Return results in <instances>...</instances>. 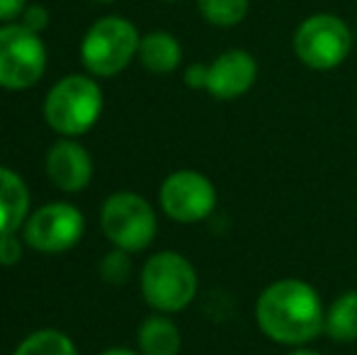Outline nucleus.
Wrapping results in <instances>:
<instances>
[{
    "mask_svg": "<svg viewBox=\"0 0 357 355\" xmlns=\"http://www.w3.org/2000/svg\"><path fill=\"white\" fill-rule=\"evenodd\" d=\"M326 307L319 289L299 278L270 282L255 302V324L265 338L289 348L309 346L324 333Z\"/></svg>",
    "mask_w": 357,
    "mask_h": 355,
    "instance_id": "nucleus-1",
    "label": "nucleus"
},
{
    "mask_svg": "<svg viewBox=\"0 0 357 355\" xmlns=\"http://www.w3.org/2000/svg\"><path fill=\"white\" fill-rule=\"evenodd\" d=\"M102 90L90 76L73 73L56 83L44 100V119L61 137H83L102 114Z\"/></svg>",
    "mask_w": 357,
    "mask_h": 355,
    "instance_id": "nucleus-2",
    "label": "nucleus"
},
{
    "mask_svg": "<svg viewBox=\"0 0 357 355\" xmlns=\"http://www.w3.org/2000/svg\"><path fill=\"white\" fill-rule=\"evenodd\" d=\"M199 278L192 263L178 251H158L142 268V294L158 314H178L195 302Z\"/></svg>",
    "mask_w": 357,
    "mask_h": 355,
    "instance_id": "nucleus-3",
    "label": "nucleus"
},
{
    "mask_svg": "<svg viewBox=\"0 0 357 355\" xmlns=\"http://www.w3.org/2000/svg\"><path fill=\"white\" fill-rule=\"evenodd\" d=\"M142 34L129 20L109 15L93 24L85 32L80 44V61L90 76L112 78L122 73L139 56Z\"/></svg>",
    "mask_w": 357,
    "mask_h": 355,
    "instance_id": "nucleus-4",
    "label": "nucleus"
},
{
    "mask_svg": "<svg viewBox=\"0 0 357 355\" xmlns=\"http://www.w3.org/2000/svg\"><path fill=\"white\" fill-rule=\"evenodd\" d=\"M100 227L107 241L114 248H122L127 253H139L153 243L158 234V219L151 202L139 192L109 195L100 209Z\"/></svg>",
    "mask_w": 357,
    "mask_h": 355,
    "instance_id": "nucleus-5",
    "label": "nucleus"
},
{
    "mask_svg": "<svg viewBox=\"0 0 357 355\" xmlns=\"http://www.w3.org/2000/svg\"><path fill=\"white\" fill-rule=\"evenodd\" d=\"M296 59L311 71H333L353 49V32L348 22L333 13H316L301 20L291 37Z\"/></svg>",
    "mask_w": 357,
    "mask_h": 355,
    "instance_id": "nucleus-6",
    "label": "nucleus"
},
{
    "mask_svg": "<svg viewBox=\"0 0 357 355\" xmlns=\"http://www.w3.org/2000/svg\"><path fill=\"white\" fill-rule=\"evenodd\" d=\"M47 71V47L42 37L22 22L0 27V88L27 90Z\"/></svg>",
    "mask_w": 357,
    "mask_h": 355,
    "instance_id": "nucleus-7",
    "label": "nucleus"
},
{
    "mask_svg": "<svg viewBox=\"0 0 357 355\" xmlns=\"http://www.w3.org/2000/svg\"><path fill=\"white\" fill-rule=\"evenodd\" d=\"M85 234V217L68 202H49L37 207L22 227V239L39 253H63L78 246Z\"/></svg>",
    "mask_w": 357,
    "mask_h": 355,
    "instance_id": "nucleus-8",
    "label": "nucleus"
},
{
    "mask_svg": "<svg viewBox=\"0 0 357 355\" xmlns=\"http://www.w3.org/2000/svg\"><path fill=\"white\" fill-rule=\"evenodd\" d=\"M216 188L199 171H175L160 183L158 202L165 217L178 224H197L212 217L216 209Z\"/></svg>",
    "mask_w": 357,
    "mask_h": 355,
    "instance_id": "nucleus-9",
    "label": "nucleus"
},
{
    "mask_svg": "<svg viewBox=\"0 0 357 355\" xmlns=\"http://www.w3.org/2000/svg\"><path fill=\"white\" fill-rule=\"evenodd\" d=\"M258 81V61L245 49H229L209 63L207 93L214 100H236Z\"/></svg>",
    "mask_w": 357,
    "mask_h": 355,
    "instance_id": "nucleus-10",
    "label": "nucleus"
},
{
    "mask_svg": "<svg viewBox=\"0 0 357 355\" xmlns=\"http://www.w3.org/2000/svg\"><path fill=\"white\" fill-rule=\"evenodd\" d=\"M93 156L71 137H63L47 151V176L63 192H80L93 180Z\"/></svg>",
    "mask_w": 357,
    "mask_h": 355,
    "instance_id": "nucleus-11",
    "label": "nucleus"
},
{
    "mask_svg": "<svg viewBox=\"0 0 357 355\" xmlns=\"http://www.w3.org/2000/svg\"><path fill=\"white\" fill-rule=\"evenodd\" d=\"M29 214L27 183L15 171L0 166V234L20 232Z\"/></svg>",
    "mask_w": 357,
    "mask_h": 355,
    "instance_id": "nucleus-12",
    "label": "nucleus"
},
{
    "mask_svg": "<svg viewBox=\"0 0 357 355\" xmlns=\"http://www.w3.org/2000/svg\"><path fill=\"white\" fill-rule=\"evenodd\" d=\"M139 61H142L146 71L165 76V73H173L180 66L183 47L170 32H160V29L149 32L144 34L142 44H139Z\"/></svg>",
    "mask_w": 357,
    "mask_h": 355,
    "instance_id": "nucleus-13",
    "label": "nucleus"
},
{
    "mask_svg": "<svg viewBox=\"0 0 357 355\" xmlns=\"http://www.w3.org/2000/svg\"><path fill=\"white\" fill-rule=\"evenodd\" d=\"M137 341L142 355H178L183 348V333L173 319L153 314L139 326Z\"/></svg>",
    "mask_w": 357,
    "mask_h": 355,
    "instance_id": "nucleus-14",
    "label": "nucleus"
},
{
    "mask_svg": "<svg viewBox=\"0 0 357 355\" xmlns=\"http://www.w3.org/2000/svg\"><path fill=\"white\" fill-rule=\"evenodd\" d=\"M324 333L333 343H355L357 341V289L338 294L326 307Z\"/></svg>",
    "mask_w": 357,
    "mask_h": 355,
    "instance_id": "nucleus-15",
    "label": "nucleus"
},
{
    "mask_svg": "<svg viewBox=\"0 0 357 355\" xmlns=\"http://www.w3.org/2000/svg\"><path fill=\"white\" fill-rule=\"evenodd\" d=\"M13 355H78V348L63 331L56 328H39L22 338Z\"/></svg>",
    "mask_w": 357,
    "mask_h": 355,
    "instance_id": "nucleus-16",
    "label": "nucleus"
},
{
    "mask_svg": "<svg viewBox=\"0 0 357 355\" xmlns=\"http://www.w3.org/2000/svg\"><path fill=\"white\" fill-rule=\"evenodd\" d=\"M250 0H197V10L214 27H236L245 20Z\"/></svg>",
    "mask_w": 357,
    "mask_h": 355,
    "instance_id": "nucleus-17",
    "label": "nucleus"
},
{
    "mask_svg": "<svg viewBox=\"0 0 357 355\" xmlns=\"http://www.w3.org/2000/svg\"><path fill=\"white\" fill-rule=\"evenodd\" d=\"M132 258H129L127 251L122 248H114V251L105 253L102 263H100V275H102L105 282L109 285H124L129 278H132Z\"/></svg>",
    "mask_w": 357,
    "mask_h": 355,
    "instance_id": "nucleus-18",
    "label": "nucleus"
},
{
    "mask_svg": "<svg viewBox=\"0 0 357 355\" xmlns=\"http://www.w3.org/2000/svg\"><path fill=\"white\" fill-rule=\"evenodd\" d=\"M24 256V239L17 236V232L0 234V266L10 268L17 266Z\"/></svg>",
    "mask_w": 357,
    "mask_h": 355,
    "instance_id": "nucleus-19",
    "label": "nucleus"
},
{
    "mask_svg": "<svg viewBox=\"0 0 357 355\" xmlns=\"http://www.w3.org/2000/svg\"><path fill=\"white\" fill-rule=\"evenodd\" d=\"M20 22L24 24L27 29H32V32L42 34L44 29L49 27V10L44 8V5L34 3V5H27L22 13V17H20Z\"/></svg>",
    "mask_w": 357,
    "mask_h": 355,
    "instance_id": "nucleus-20",
    "label": "nucleus"
},
{
    "mask_svg": "<svg viewBox=\"0 0 357 355\" xmlns=\"http://www.w3.org/2000/svg\"><path fill=\"white\" fill-rule=\"evenodd\" d=\"M207 73L209 63H192V66L185 68V83L192 90H204L207 88Z\"/></svg>",
    "mask_w": 357,
    "mask_h": 355,
    "instance_id": "nucleus-21",
    "label": "nucleus"
},
{
    "mask_svg": "<svg viewBox=\"0 0 357 355\" xmlns=\"http://www.w3.org/2000/svg\"><path fill=\"white\" fill-rule=\"evenodd\" d=\"M24 8H27V0H0V22H15L17 17H22Z\"/></svg>",
    "mask_w": 357,
    "mask_h": 355,
    "instance_id": "nucleus-22",
    "label": "nucleus"
},
{
    "mask_svg": "<svg viewBox=\"0 0 357 355\" xmlns=\"http://www.w3.org/2000/svg\"><path fill=\"white\" fill-rule=\"evenodd\" d=\"M100 355H142V353L129 351V348H107V351H102Z\"/></svg>",
    "mask_w": 357,
    "mask_h": 355,
    "instance_id": "nucleus-23",
    "label": "nucleus"
},
{
    "mask_svg": "<svg viewBox=\"0 0 357 355\" xmlns=\"http://www.w3.org/2000/svg\"><path fill=\"white\" fill-rule=\"evenodd\" d=\"M287 355H321L319 351H311V348H306V346H301V348H291Z\"/></svg>",
    "mask_w": 357,
    "mask_h": 355,
    "instance_id": "nucleus-24",
    "label": "nucleus"
},
{
    "mask_svg": "<svg viewBox=\"0 0 357 355\" xmlns=\"http://www.w3.org/2000/svg\"><path fill=\"white\" fill-rule=\"evenodd\" d=\"M95 3H117V0H95Z\"/></svg>",
    "mask_w": 357,
    "mask_h": 355,
    "instance_id": "nucleus-25",
    "label": "nucleus"
},
{
    "mask_svg": "<svg viewBox=\"0 0 357 355\" xmlns=\"http://www.w3.org/2000/svg\"><path fill=\"white\" fill-rule=\"evenodd\" d=\"M165 3H178V0H165Z\"/></svg>",
    "mask_w": 357,
    "mask_h": 355,
    "instance_id": "nucleus-26",
    "label": "nucleus"
}]
</instances>
